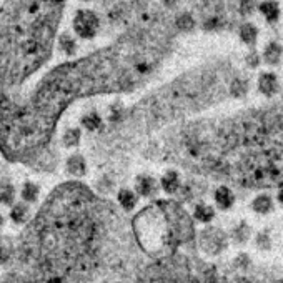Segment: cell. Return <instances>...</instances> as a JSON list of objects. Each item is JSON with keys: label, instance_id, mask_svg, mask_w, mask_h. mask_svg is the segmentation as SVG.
Segmentation results:
<instances>
[{"label": "cell", "instance_id": "6da1fadb", "mask_svg": "<svg viewBox=\"0 0 283 283\" xmlns=\"http://www.w3.org/2000/svg\"><path fill=\"white\" fill-rule=\"evenodd\" d=\"M138 245L153 257L170 255L180 243L194 235V225L185 210L175 202L162 200L142 210L134 218Z\"/></svg>", "mask_w": 283, "mask_h": 283}, {"label": "cell", "instance_id": "7a4b0ae2", "mask_svg": "<svg viewBox=\"0 0 283 283\" xmlns=\"http://www.w3.org/2000/svg\"><path fill=\"white\" fill-rule=\"evenodd\" d=\"M200 248L207 255H218L227 248V235L215 227H208L200 235Z\"/></svg>", "mask_w": 283, "mask_h": 283}, {"label": "cell", "instance_id": "3957f363", "mask_svg": "<svg viewBox=\"0 0 283 283\" xmlns=\"http://www.w3.org/2000/svg\"><path fill=\"white\" fill-rule=\"evenodd\" d=\"M74 25L78 35H82V37H92L95 30H97L99 22H97V17L92 12H80L77 15Z\"/></svg>", "mask_w": 283, "mask_h": 283}, {"label": "cell", "instance_id": "277c9868", "mask_svg": "<svg viewBox=\"0 0 283 283\" xmlns=\"http://www.w3.org/2000/svg\"><path fill=\"white\" fill-rule=\"evenodd\" d=\"M275 208V203H273V198L270 197L268 194H260L254 198V202H251V210H254L255 213L258 215H268L272 213Z\"/></svg>", "mask_w": 283, "mask_h": 283}, {"label": "cell", "instance_id": "5b68a950", "mask_svg": "<svg viewBox=\"0 0 283 283\" xmlns=\"http://www.w3.org/2000/svg\"><path fill=\"white\" fill-rule=\"evenodd\" d=\"M213 197H215L216 205H218V208H222V210L232 208L235 203V195H233L232 188H228V186H225V185L218 186V188L215 190Z\"/></svg>", "mask_w": 283, "mask_h": 283}, {"label": "cell", "instance_id": "8992f818", "mask_svg": "<svg viewBox=\"0 0 283 283\" xmlns=\"http://www.w3.org/2000/svg\"><path fill=\"white\" fill-rule=\"evenodd\" d=\"M258 88H260V92L265 95H273L276 92V88H278V83H276V77L272 74H263L260 77V82H258Z\"/></svg>", "mask_w": 283, "mask_h": 283}, {"label": "cell", "instance_id": "52a82bcc", "mask_svg": "<svg viewBox=\"0 0 283 283\" xmlns=\"http://www.w3.org/2000/svg\"><path fill=\"white\" fill-rule=\"evenodd\" d=\"M137 192L143 197H150L156 192L155 180L150 177H138L137 178Z\"/></svg>", "mask_w": 283, "mask_h": 283}, {"label": "cell", "instance_id": "ba28073f", "mask_svg": "<svg viewBox=\"0 0 283 283\" xmlns=\"http://www.w3.org/2000/svg\"><path fill=\"white\" fill-rule=\"evenodd\" d=\"M67 170L69 173L75 177H80L85 173V160L80 155H72L70 159L67 160Z\"/></svg>", "mask_w": 283, "mask_h": 283}, {"label": "cell", "instance_id": "9c48e42d", "mask_svg": "<svg viewBox=\"0 0 283 283\" xmlns=\"http://www.w3.org/2000/svg\"><path fill=\"white\" fill-rule=\"evenodd\" d=\"M195 218L198 222H202V224H208L210 220H213V216H215V210L207 205V203H198V205L195 207Z\"/></svg>", "mask_w": 283, "mask_h": 283}, {"label": "cell", "instance_id": "30bf717a", "mask_svg": "<svg viewBox=\"0 0 283 283\" xmlns=\"http://www.w3.org/2000/svg\"><path fill=\"white\" fill-rule=\"evenodd\" d=\"M178 173L177 172H168L167 175L162 178V186H164V190L167 194H175L178 190Z\"/></svg>", "mask_w": 283, "mask_h": 283}, {"label": "cell", "instance_id": "8fae6325", "mask_svg": "<svg viewBox=\"0 0 283 283\" xmlns=\"http://www.w3.org/2000/svg\"><path fill=\"white\" fill-rule=\"evenodd\" d=\"M250 235H251L250 227L246 225L245 222H242V224H240L238 227H235V228H233V232H232V238H233L237 243H245V242H248Z\"/></svg>", "mask_w": 283, "mask_h": 283}, {"label": "cell", "instance_id": "7c38bea8", "mask_svg": "<svg viewBox=\"0 0 283 283\" xmlns=\"http://www.w3.org/2000/svg\"><path fill=\"white\" fill-rule=\"evenodd\" d=\"M118 202H120V205H122L125 210H132L135 207V203H137V197H135V194L132 190H120Z\"/></svg>", "mask_w": 283, "mask_h": 283}, {"label": "cell", "instance_id": "4fadbf2b", "mask_svg": "<svg viewBox=\"0 0 283 283\" xmlns=\"http://www.w3.org/2000/svg\"><path fill=\"white\" fill-rule=\"evenodd\" d=\"M39 197V186L35 183H30L27 182L25 185H23V190H22V198L25 202H35Z\"/></svg>", "mask_w": 283, "mask_h": 283}, {"label": "cell", "instance_id": "5bb4252c", "mask_svg": "<svg viewBox=\"0 0 283 283\" xmlns=\"http://www.w3.org/2000/svg\"><path fill=\"white\" fill-rule=\"evenodd\" d=\"M100 117H99V113H95V112H90L87 113L85 117L82 118V123L85 125V129H88L90 132H93V130H97L100 127Z\"/></svg>", "mask_w": 283, "mask_h": 283}, {"label": "cell", "instance_id": "9a60e30c", "mask_svg": "<svg viewBox=\"0 0 283 283\" xmlns=\"http://www.w3.org/2000/svg\"><path fill=\"white\" fill-rule=\"evenodd\" d=\"M80 143V132L77 129H70L64 135V145L65 147H77Z\"/></svg>", "mask_w": 283, "mask_h": 283}, {"label": "cell", "instance_id": "2e32d148", "mask_svg": "<svg viewBox=\"0 0 283 283\" xmlns=\"http://www.w3.org/2000/svg\"><path fill=\"white\" fill-rule=\"evenodd\" d=\"M255 245H257V248H260V250H270L272 248V238H270V233L267 230L258 233L257 238H255Z\"/></svg>", "mask_w": 283, "mask_h": 283}, {"label": "cell", "instance_id": "e0dca14e", "mask_svg": "<svg viewBox=\"0 0 283 283\" xmlns=\"http://www.w3.org/2000/svg\"><path fill=\"white\" fill-rule=\"evenodd\" d=\"M14 195H15V192L12 188V185L9 183L0 185V202H4L5 205H10V203L14 202Z\"/></svg>", "mask_w": 283, "mask_h": 283}, {"label": "cell", "instance_id": "ac0fdd59", "mask_svg": "<svg viewBox=\"0 0 283 283\" xmlns=\"http://www.w3.org/2000/svg\"><path fill=\"white\" fill-rule=\"evenodd\" d=\"M280 55H281L280 47L272 45V47H268L267 52H265V60H267L268 64H276L280 60Z\"/></svg>", "mask_w": 283, "mask_h": 283}, {"label": "cell", "instance_id": "d6986e66", "mask_svg": "<svg viewBox=\"0 0 283 283\" xmlns=\"http://www.w3.org/2000/svg\"><path fill=\"white\" fill-rule=\"evenodd\" d=\"M12 220L15 224H22V222L27 220V208L25 205H15V208L12 210Z\"/></svg>", "mask_w": 283, "mask_h": 283}, {"label": "cell", "instance_id": "ffe728a7", "mask_svg": "<svg viewBox=\"0 0 283 283\" xmlns=\"http://www.w3.org/2000/svg\"><path fill=\"white\" fill-rule=\"evenodd\" d=\"M230 90H232V93L235 95V97H242V95L246 92V83L243 80H233Z\"/></svg>", "mask_w": 283, "mask_h": 283}, {"label": "cell", "instance_id": "44dd1931", "mask_svg": "<svg viewBox=\"0 0 283 283\" xmlns=\"http://www.w3.org/2000/svg\"><path fill=\"white\" fill-rule=\"evenodd\" d=\"M178 25L182 27V28H190L192 25H194V22H192V19L190 17H183V19H180V22H178Z\"/></svg>", "mask_w": 283, "mask_h": 283}, {"label": "cell", "instance_id": "7402d4cb", "mask_svg": "<svg viewBox=\"0 0 283 283\" xmlns=\"http://www.w3.org/2000/svg\"><path fill=\"white\" fill-rule=\"evenodd\" d=\"M276 200H278V202H280V205L283 207V185L280 186L278 194H276Z\"/></svg>", "mask_w": 283, "mask_h": 283}, {"label": "cell", "instance_id": "603a6c76", "mask_svg": "<svg viewBox=\"0 0 283 283\" xmlns=\"http://www.w3.org/2000/svg\"><path fill=\"white\" fill-rule=\"evenodd\" d=\"M2 222H4V220H2V215H0V227H2Z\"/></svg>", "mask_w": 283, "mask_h": 283}]
</instances>
